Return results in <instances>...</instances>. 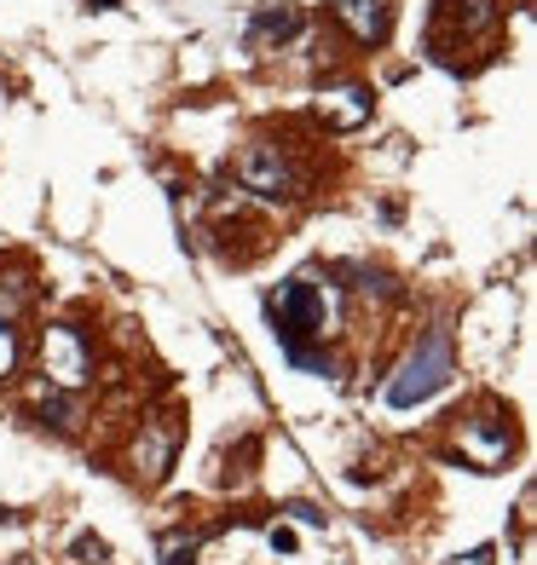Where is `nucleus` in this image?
Here are the masks:
<instances>
[{
	"mask_svg": "<svg viewBox=\"0 0 537 565\" xmlns=\"http://www.w3.org/2000/svg\"><path fill=\"white\" fill-rule=\"evenodd\" d=\"M266 318H272V335L284 341L289 364L329 375V358H318L313 347H306V341H324L329 318H336V300H329L324 282H313V277H289L284 289L266 300Z\"/></svg>",
	"mask_w": 537,
	"mask_h": 565,
	"instance_id": "f257e3e1",
	"label": "nucleus"
},
{
	"mask_svg": "<svg viewBox=\"0 0 537 565\" xmlns=\"http://www.w3.org/2000/svg\"><path fill=\"white\" fill-rule=\"evenodd\" d=\"M445 375H451V341H445V335H428V341L399 364V375L388 381V404H393V409H411V404H422L428 393H440Z\"/></svg>",
	"mask_w": 537,
	"mask_h": 565,
	"instance_id": "f03ea898",
	"label": "nucleus"
},
{
	"mask_svg": "<svg viewBox=\"0 0 537 565\" xmlns=\"http://www.w3.org/2000/svg\"><path fill=\"white\" fill-rule=\"evenodd\" d=\"M41 370L53 387H82L87 370H93V352L70 323H53V329H41Z\"/></svg>",
	"mask_w": 537,
	"mask_h": 565,
	"instance_id": "7ed1b4c3",
	"label": "nucleus"
},
{
	"mask_svg": "<svg viewBox=\"0 0 537 565\" xmlns=\"http://www.w3.org/2000/svg\"><path fill=\"white\" fill-rule=\"evenodd\" d=\"M243 185L254 196H295V168L277 157L272 145H254L249 157H243Z\"/></svg>",
	"mask_w": 537,
	"mask_h": 565,
	"instance_id": "20e7f679",
	"label": "nucleus"
},
{
	"mask_svg": "<svg viewBox=\"0 0 537 565\" xmlns=\"http://www.w3.org/2000/svg\"><path fill=\"white\" fill-rule=\"evenodd\" d=\"M508 445H515V433H508L503 416H474V422H463V456L474 461V468H497V461L508 456Z\"/></svg>",
	"mask_w": 537,
	"mask_h": 565,
	"instance_id": "39448f33",
	"label": "nucleus"
},
{
	"mask_svg": "<svg viewBox=\"0 0 537 565\" xmlns=\"http://www.w3.org/2000/svg\"><path fill=\"white\" fill-rule=\"evenodd\" d=\"M336 18L347 23L358 41H388V30H393V7H388V0H336Z\"/></svg>",
	"mask_w": 537,
	"mask_h": 565,
	"instance_id": "423d86ee",
	"label": "nucleus"
},
{
	"mask_svg": "<svg viewBox=\"0 0 537 565\" xmlns=\"http://www.w3.org/2000/svg\"><path fill=\"white\" fill-rule=\"evenodd\" d=\"M324 110L336 116V121H365V116H370V98L358 93V87H341V93L324 98Z\"/></svg>",
	"mask_w": 537,
	"mask_h": 565,
	"instance_id": "0eeeda50",
	"label": "nucleus"
},
{
	"mask_svg": "<svg viewBox=\"0 0 537 565\" xmlns=\"http://www.w3.org/2000/svg\"><path fill=\"white\" fill-rule=\"evenodd\" d=\"M249 30H254V35H277V41H289V35L301 30V18H295V12H261V18L249 23Z\"/></svg>",
	"mask_w": 537,
	"mask_h": 565,
	"instance_id": "6e6552de",
	"label": "nucleus"
},
{
	"mask_svg": "<svg viewBox=\"0 0 537 565\" xmlns=\"http://www.w3.org/2000/svg\"><path fill=\"white\" fill-rule=\"evenodd\" d=\"M12 358H18V341H12V323H7V312H0V375L12 370Z\"/></svg>",
	"mask_w": 537,
	"mask_h": 565,
	"instance_id": "1a4fd4ad",
	"label": "nucleus"
},
{
	"mask_svg": "<svg viewBox=\"0 0 537 565\" xmlns=\"http://www.w3.org/2000/svg\"><path fill=\"white\" fill-rule=\"evenodd\" d=\"M272 548L277 554H295V531L289 525H272Z\"/></svg>",
	"mask_w": 537,
	"mask_h": 565,
	"instance_id": "9d476101",
	"label": "nucleus"
},
{
	"mask_svg": "<svg viewBox=\"0 0 537 565\" xmlns=\"http://www.w3.org/2000/svg\"><path fill=\"white\" fill-rule=\"evenodd\" d=\"M456 565H492V548H474L468 559H456Z\"/></svg>",
	"mask_w": 537,
	"mask_h": 565,
	"instance_id": "9b49d317",
	"label": "nucleus"
}]
</instances>
